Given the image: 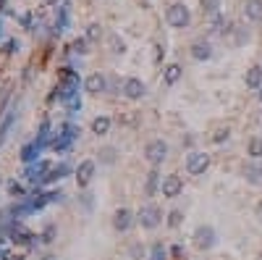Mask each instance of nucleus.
Masks as SVG:
<instances>
[{"label": "nucleus", "instance_id": "obj_22", "mask_svg": "<svg viewBox=\"0 0 262 260\" xmlns=\"http://www.w3.org/2000/svg\"><path fill=\"white\" fill-rule=\"evenodd\" d=\"M165 223H168V229H178V226L183 223V213H181L178 208L168 210V216H165Z\"/></svg>", "mask_w": 262, "mask_h": 260}, {"label": "nucleus", "instance_id": "obj_13", "mask_svg": "<svg viewBox=\"0 0 262 260\" xmlns=\"http://www.w3.org/2000/svg\"><path fill=\"white\" fill-rule=\"evenodd\" d=\"M244 19L254 21V24L262 21V0H246L244 3Z\"/></svg>", "mask_w": 262, "mask_h": 260}, {"label": "nucleus", "instance_id": "obj_18", "mask_svg": "<svg viewBox=\"0 0 262 260\" xmlns=\"http://www.w3.org/2000/svg\"><path fill=\"white\" fill-rule=\"evenodd\" d=\"M147 257H149V260H168V257H171V250H168L163 242H155V244L149 247V255H147Z\"/></svg>", "mask_w": 262, "mask_h": 260}, {"label": "nucleus", "instance_id": "obj_25", "mask_svg": "<svg viewBox=\"0 0 262 260\" xmlns=\"http://www.w3.org/2000/svg\"><path fill=\"white\" fill-rule=\"evenodd\" d=\"M13 118H16V108H11V111H8V116H6L3 121H0V142H3L6 137H8V129H11V124H13Z\"/></svg>", "mask_w": 262, "mask_h": 260}, {"label": "nucleus", "instance_id": "obj_35", "mask_svg": "<svg viewBox=\"0 0 262 260\" xmlns=\"http://www.w3.org/2000/svg\"><path fill=\"white\" fill-rule=\"evenodd\" d=\"M171 255H173V257H181V255H183V247H181V244H176V247H171Z\"/></svg>", "mask_w": 262, "mask_h": 260}, {"label": "nucleus", "instance_id": "obj_19", "mask_svg": "<svg viewBox=\"0 0 262 260\" xmlns=\"http://www.w3.org/2000/svg\"><path fill=\"white\" fill-rule=\"evenodd\" d=\"M246 155H249L252 160L262 158V140H259V137H252V140L246 142Z\"/></svg>", "mask_w": 262, "mask_h": 260}, {"label": "nucleus", "instance_id": "obj_10", "mask_svg": "<svg viewBox=\"0 0 262 260\" xmlns=\"http://www.w3.org/2000/svg\"><path fill=\"white\" fill-rule=\"evenodd\" d=\"M107 79H105V74H100V71H95V74H89L87 79H84V89L89 95H102V92H107Z\"/></svg>", "mask_w": 262, "mask_h": 260}, {"label": "nucleus", "instance_id": "obj_12", "mask_svg": "<svg viewBox=\"0 0 262 260\" xmlns=\"http://www.w3.org/2000/svg\"><path fill=\"white\" fill-rule=\"evenodd\" d=\"M160 187H163V176H160L158 168H152L144 179V197H155L160 192Z\"/></svg>", "mask_w": 262, "mask_h": 260}, {"label": "nucleus", "instance_id": "obj_40", "mask_svg": "<svg viewBox=\"0 0 262 260\" xmlns=\"http://www.w3.org/2000/svg\"><path fill=\"white\" fill-rule=\"evenodd\" d=\"M257 260H262V252H259V255H257Z\"/></svg>", "mask_w": 262, "mask_h": 260}, {"label": "nucleus", "instance_id": "obj_24", "mask_svg": "<svg viewBox=\"0 0 262 260\" xmlns=\"http://www.w3.org/2000/svg\"><path fill=\"white\" fill-rule=\"evenodd\" d=\"M244 176H246L249 184H262V168H257V166H246L244 168Z\"/></svg>", "mask_w": 262, "mask_h": 260}, {"label": "nucleus", "instance_id": "obj_7", "mask_svg": "<svg viewBox=\"0 0 262 260\" xmlns=\"http://www.w3.org/2000/svg\"><path fill=\"white\" fill-rule=\"evenodd\" d=\"M210 168V155L207 152H199V150H192L189 155H186V171L192 176H199V174H205Z\"/></svg>", "mask_w": 262, "mask_h": 260}, {"label": "nucleus", "instance_id": "obj_8", "mask_svg": "<svg viewBox=\"0 0 262 260\" xmlns=\"http://www.w3.org/2000/svg\"><path fill=\"white\" fill-rule=\"evenodd\" d=\"M183 192V179L178 174H168L163 179V187H160V194L165 197V200H176V197Z\"/></svg>", "mask_w": 262, "mask_h": 260}, {"label": "nucleus", "instance_id": "obj_14", "mask_svg": "<svg viewBox=\"0 0 262 260\" xmlns=\"http://www.w3.org/2000/svg\"><path fill=\"white\" fill-rule=\"evenodd\" d=\"M181 76H183V69H181L178 63H168V66L163 69V82H165L168 87L178 84V82H181Z\"/></svg>", "mask_w": 262, "mask_h": 260}, {"label": "nucleus", "instance_id": "obj_32", "mask_svg": "<svg viewBox=\"0 0 262 260\" xmlns=\"http://www.w3.org/2000/svg\"><path fill=\"white\" fill-rule=\"evenodd\" d=\"M228 137H231V129H228V126H220V129H215L212 142H215V145H223V142L228 140Z\"/></svg>", "mask_w": 262, "mask_h": 260}, {"label": "nucleus", "instance_id": "obj_28", "mask_svg": "<svg viewBox=\"0 0 262 260\" xmlns=\"http://www.w3.org/2000/svg\"><path fill=\"white\" fill-rule=\"evenodd\" d=\"M84 37H87L89 42H100V40H102V26H100V24H89Z\"/></svg>", "mask_w": 262, "mask_h": 260}, {"label": "nucleus", "instance_id": "obj_1", "mask_svg": "<svg viewBox=\"0 0 262 260\" xmlns=\"http://www.w3.org/2000/svg\"><path fill=\"white\" fill-rule=\"evenodd\" d=\"M136 223H139L142 229H147V232L158 229L163 223V208L155 205V203H144L139 210H136Z\"/></svg>", "mask_w": 262, "mask_h": 260}, {"label": "nucleus", "instance_id": "obj_3", "mask_svg": "<svg viewBox=\"0 0 262 260\" xmlns=\"http://www.w3.org/2000/svg\"><path fill=\"white\" fill-rule=\"evenodd\" d=\"M192 244L197 250H212L215 244H218V232L210 226V223H202V226H197L194 229V234H192Z\"/></svg>", "mask_w": 262, "mask_h": 260}, {"label": "nucleus", "instance_id": "obj_23", "mask_svg": "<svg viewBox=\"0 0 262 260\" xmlns=\"http://www.w3.org/2000/svg\"><path fill=\"white\" fill-rule=\"evenodd\" d=\"M144 255H147V247L142 242H131L129 244V260H144Z\"/></svg>", "mask_w": 262, "mask_h": 260}, {"label": "nucleus", "instance_id": "obj_5", "mask_svg": "<svg viewBox=\"0 0 262 260\" xmlns=\"http://www.w3.org/2000/svg\"><path fill=\"white\" fill-rule=\"evenodd\" d=\"M121 95L126 100H142L147 95V84L139 76H126V79L121 82Z\"/></svg>", "mask_w": 262, "mask_h": 260}, {"label": "nucleus", "instance_id": "obj_29", "mask_svg": "<svg viewBox=\"0 0 262 260\" xmlns=\"http://www.w3.org/2000/svg\"><path fill=\"white\" fill-rule=\"evenodd\" d=\"M55 237H58V229L50 223V226H45V232L40 234V242L42 244H50V242H55Z\"/></svg>", "mask_w": 262, "mask_h": 260}, {"label": "nucleus", "instance_id": "obj_6", "mask_svg": "<svg viewBox=\"0 0 262 260\" xmlns=\"http://www.w3.org/2000/svg\"><path fill=\"white\" fill-rule=\"evenodd\" d=\"M95 171H97V160H89V158L76 166L73 176H76V184H79V189H87V187L92 184V179H95Z\"/></svg>", "mask_w": 262, "mask_h": 260}, {"label": "nucleus", "instance_id": "obj_33", "mask_svg": "<svg viewBox=\"0 0 262 260\" xmlns=\"http://www.w3.org/2000/svg\"><path fill=\"white\" fill-rule=\"evenodd\" d=\"M79 203H82V208H84L87 213H92V208H95V200H92V194H89V192L79 194Z\"/></svg>", "mask_w": 262, "mask_h": 260}, {"label": "nucleus", "instance_id": "obj_9", "mask_svg": "<svg viewBox=\"0 0 262 260\" xmlns=\"http://www.w3.org/2000/svg\"><path fill=\"white\" fill-rule=\"evenodd\" d=\"M134 223H136V216L129 208H116V213H113V229H116L118 234H126Z\"/></svg>", "mask_w": 262, "mask_h": 260}, {"label": "nucleus", "instance_id": "obj_16", "mask_svg": "<svg viewBox=\"0 0 262 260\" xmlns=\"http://www.w3.org/2000/svg\"><path fill=\"white\" fill-rule=\"evenodd\" d=\"M110 126H113V118L110 116H97V118H92V124H89L92 134H97V137L107 134V132H110Z\"/></svg>", "mask_w": 262, "mask_h": 260}, {"label": "nucleus", "instance_id": "obj_38", "mask_svg": "<svg viewBox=\"0 0 262 260\" xmlns=\"http://www.w3.org/2000/svg\"><path fill=\"white\" fill-rule=\"evenodd\" d=\"M11 260H26V257H21V255H16V257H11Z\"/></svg>", "mask_w": 262, "mask_h": 260}, {"label": "nucleus", "instance_id": "obj_15", "mask_svg": "<svg viewBox=\"0 0 262 260\" xmlns=\"http://www.w3.org/2000/svg\"><path fill=\"white\" fill-rule=\"evenodd\" d=\"M97 160H100V166H116V163H118V147H113V145L100 147Z\"/></svg>", "mask_w": 262, "mask_h": 260}, {"label": "nucleus", "instance_id": "obj_34", "mask_svg": "<svg viewBox=\"0 0 262 260\" xmlns=\"http://www.w3.org/2000/svg\"><path fill=\"white\" fill-rule=\"evenodd\" d=\"M16 50H19V42H16V40H8V42H6V55H13Z\"/></svg>", "mask_w": 262, "mask_h": 260}, {"label": "nucleus", "instance_id": "obj_37", "mask_svg": "<svg viewBox=\"0 0 262 260\" xmlns=\"http://www.w3.org/2000/svg\"><path fill=\"white\" fill-rule=\"evenodd\" d=\"M257 218L262 221V203H257Z\"/></svg>", "mask_w": 262, "mask_h": 260}, {"label": "nucleus", "instance_id": "obj_26", "mask_svg": "<svg viewBox=\"0 0 262 260\" xmlns=\"http://www.w3.org/2000/svg\"><path fill=\"white\" fill-rule=\"evenodd\" d=\"M199 6H202V13H207V16H218L220 0H199Z\"/></svg>", "mask_w": 262, "mask_h": 260}, {"label": "nucleus", "instance_id": "obj_4", "mask_svg": "<svg viewBox=\"0 0 262 260\" xmlns=\"http://www.w3.org/2000/svg\"><path fill=\"white\" fill-rule=\"evenodd\" d=\"M165 21H168V26H173V29H186L192 24V11L183 3H173L171 8L165 11Z\"/></svg>", "mask_w": 262, "mask_h": 260}, {"label": "nucleus", "instance_id": "obj_31", "mask_svg": "<svg viewBox=\"0 0 262 260\" xmlns=\"http://www.w3.org/2000/svg\"><path fill=\"white\" fill-rule=\"evenodd\" d=\"M87 48H89V40H87V37L73 40V45H71V50H73V53H79V55H87V53H89Z\"/></svg>", "mask_w": 262, "mask_h": 260}, {"label": "nucleus", "instance_id": "obj_30", "mask_svg": "<svg viewBox=\"0 0 262 260\" xmlns=\"http://www.w3.org/2000/svg\"><path fill=\"white\" fill-rule=\"evenodd\" d=\"M249 42V32H246V29H241V26H234V45H246Z\"/></svg>", "mask_w": 262, "mask_h": 260}, {"label": "nucleus", "instance_id": "obj_21", "mask_svg": "<svg viewBox=\"0 0 262 260\" xmlns=\"http://www.w3.org/2000/svg\"><path fill=\"white\" fill-rule=\"evenodd\" d=\"M212 32H218V35H228V32H234V26H231V21L226 19V16H215V21H212Z\"/></svg>", "mask_w": 262, "mask_h": 260}, {"label": "nucleus", "instance_id": "obj_11", "mask_svg": "<svg viewBox=\"0 0 262 260\" xmlns=\"http://www.w3.org/2000/svg\"><path fill=\"white\" fill-rule=\"evenodd\" d=\"M189 53H192L194 60H210V58H212V45H210L207 40H194L192 48H189Z\"/></svg>", "mask_w": 262, "mask_h": 260}, {"label": "nucleus", "instance_id": "obj_2", "mask_svg": "<svg viewBox=\"0 0 262 260\" xmlns=\"http://www.w3.org/2000/svg\"><path fill=\"white\" fill-rule=\"evenodd\" d=\"M168 152H171V147H168L165 140H149L144 145V160L152 166V168H160L165 160H168Z\"/></svg>", "mask_w": 262, "mask_h": 260}, {"label": "nucleus", "instance_id": "obj_36", "mask_svg": "<svg viewBox=\"0 0 262 260\" xmlns=\"http://www.w3.org/2000/svg\"><path fill=\"white\" fill-rule=\"evenodd\" d=\"M40 260H58V255H53V252H48V255H42Z\"/></svg>", "mask_w": 262, "mask_h": 260}, {"label": "nucleus", "instance_id": "obj_39", "mask_svg": "<svg viewBox=\"0 0 262 260\" xmlns=\"http://www.w3.org/2000/svg\"><path fill=\"white\" fill-rule=\"evenodd\" d=\"M257 98H259V103H262V87H259V92H257Z\"/></svg>", "mask_w": 262, "mask_h": 260}, {"label": "nucleus", "instance_id": "obj_27", "mask_svg": "<svg viewBox=\"0 0 262 260\" xmlns=\"http://www.w3.org/2000/svg\"><path fill=\"white\" fill-rule=\"evenodd\" d=\"M107 45H110V50H113L116 55H123V53H126V42H123L118 35H110V37H107Z\"/></svg>", "mask_w": 262, "mask_h": 260}, {"label": "nucleus", "instance_id": "obj_20", "mask_svg": "<svg viewBox=\"0 0 262 260\" xmlns=\"http://www.w3.org/2000/svg\"><path fill=\"white\" fill-rule=\"evenodd\" d=\"M6 192L11 197H16V200H26V189H24V184H19L16 179H11L8 184H6Z\"/></svg>", "mask_w": 262, "mask_h": 260}, {"label": "nucleus", "instance_id": "obj_17", "mask_svg": "<svg viewBox=\"0 0 262 260\" xmlns=\"http://www.w3.org/2000/svg\"><path fill=\"white\" fill-rule=\"evenodd\" d=\"M244 82H246V87H249V89H259L262 87V66H252L249 71H246Z\"/></svg>", "mask_w": 262, "mask_h": 260}]
</instances>
